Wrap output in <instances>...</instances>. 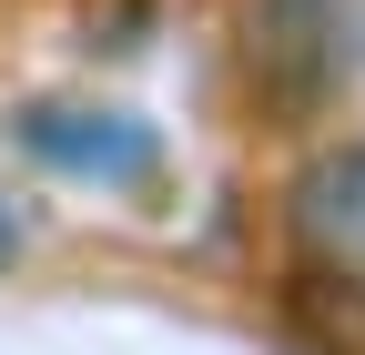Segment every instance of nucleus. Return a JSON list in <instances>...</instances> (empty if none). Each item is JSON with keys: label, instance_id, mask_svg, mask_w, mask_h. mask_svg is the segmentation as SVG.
I'll use <instances>...</instances> for the list:
<instances>
[{"label": "nucleus", "instance_id": "20e7f679", "mask_svg": "<svg viewBox=\"0 0 365 355\" xmlns=\"http://www.w3.org/2000/svg\"><path fill=\"white\" fill-rule=\"evenodd\" d=\"M11 254H21V224H11V213H0V264H11Z\"/></svg>", "mask_w": 365, "mask_h": 355}, {"label": "nucleus", "instance_id": "f257e3e1", "mask_svg": "<svg viewBox=\"0 0 365 355\" xmlns=\"http://www.w3.org/2000/svg\"><path fill=\"white\" fill-rule=\"evenodd\" d=\"M365 61V0H254V81L274 112H325Z\"/></svg>", "mask_w": 365, "mask_h": 355}, {"label": "nucleus", "instance_id": "7ed1b4c3", "mask_svg": "<svg viewBox=\"0 0 365 355\" xmlns=\"http://www.w3.org/2000/svg\"><path fill=\"white\" fill-rule=\"evenodd\" d=\"M304 234L325 244L345 274H365V153H345V163H325L304 183Z\"/></svg>", "mask_w": 365, "mask_h": 355}, {"label": "nucleus", "instance_id": "f03ea898", "mask_svg": "<svg viewBox=\"0 0 365 355\" xmlns=\"http://www.w3.org/2000/svg\"><path fill=\"white\" fill-rule=\"evenodd\" d=\"M21 143L51 173H81V183H102V193H132V183L163 173V143L143 122H122V112H31Z\"/></svg>", "mask_w": 365, "mask_h": 355}]
</instances>
